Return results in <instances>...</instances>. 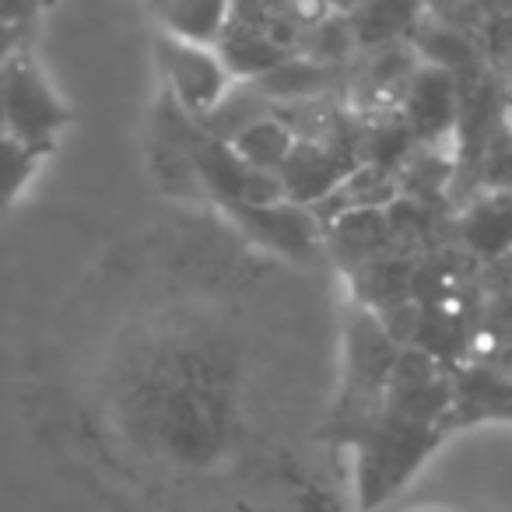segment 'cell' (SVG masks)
<instances>
[{"mask_svg": "<svg viewBox=\"0 0 512 512\" xmlns=\"http://www.w3.org/2000/svg\"><path fill=\"white\" fill-rule=\"evenodd\" d=\"M228 214L249 239L264 242L285 256H316L323 239V221L313 207L295 204V200H274V204H228Z\"/></svg>", "mask_w": 512, "mask_h": 512, "instance_id": "obj_6", "label": "cell"}, {"mask_svg": "<svg viewBox=\"0 0 512 512\" xmlns=\"http://www.w3.org/2000/svg\"><path fill=\"white\" fill-rule=\"evenodd\" d=\"M214 50H218V57L225 60L228 74H232L235 81L264 78V74H271L274 67H281L288 57H292V50H288L271 29L239 22V18L228 22V29L221 32Z\"/></svg>", "mask_w": 512, "mask_h": 512, "instance_id": "obj_7", "label": "cell"}, {"mask_svg": "<svg viewBox=\"0 0 512 512\" xmlns=\"http://www.w3.org/2000/svg\"><path fill=\"white\" fill-rule=\"evenodd\" d=\"M228 144H232L242 162H249L260 172L278 176L281 165L288 162V155H292V148H295V134L271 113V116H264V120L242 127Z\"/></svg>", "mask_w": 512, "mask_h": 512, "instance_id": "obj_11", "label": "cell"}, {"mask_svg": "<svg viewBox=\"0 0 512 512\" xmlns=\"http://www.w3.org/2000/svg\"><path fill=\"white\" fill-rule=\"evenodd\" d=\"M148 4H155V8H162V0H148Z\"/></svg>", "mask_w": 512, "mask_h": 512, "instance_id": "obj_16", "label": "cell"}, {"mask_svg": "<svg viewBox=\"0 0 512 512\" xmlns=\"http://www.w3.org/2000/svg\"><path fill=\"white\" fill-rule=\"evenodd\" d=\"M397 362L400 341L379 320L376 309L358 302L348 313V369L334 411V439L341 446H355V439L376 418Z\"/></svg>", "mask_w": 512, "mask_h": 512, "instance_id": "obj_2", "label": "cell"}, {"mask_svg": "<svg viewBox=\"0 0 512 512\" xmlns=\"http://www.w3.org/2000/svg\"><path fill=\"white\" fill-rule=\"evenodd\" d=\"M453 393L421 351H400L376 418L355 439L358 449V502L365 512L379 509L421 460L449 421Z\"/></svg>", "mask_w": 512, "mask_h": 512, "instance_id": "obj_1", "label": "cell"}, {"mask_svg": "<svg viewBox=\"0 0 512 512\" xmlns=\"http://www.w3.org/2000/svg\"><path fill=\"white\" fill-rule=\"evenodd\" d=\"M43 158L46 155H39L25 141H18L15 134H0V211H8L15 204L18 193L25 190V183L32 179V172L39 169Z\"/></svg>", "mask_w": 512, "mask_h": 512, "instance_id": "obj_13", "label": "cell"}, {"mask_svg": "<svg viewBox=\"0 0 512 512\" xmlns=\"http://www.w3.org/2000/svg\"><path fill=\"white\" fill-rule=\"evenodd\" d=\"M22 46V25H8L0 22V60L11 57V53Z\"/></svg>", "mask_w": 512, "mask_h": 512, "instance_id": "obj_14", "label": "cell"}, {"mask_svg": "<svg viewBox=\"0 0 512 512\" xmlns=\"http://www.w3.org/2000/svg\"><path fill=\"white\" fill-rule=\"evenodd\" d=\"M0 134H8V127H4V109H0Z\"/></svg>", "mask_w": 512, "mask_h": 512, "instance_id": "obj_15", "label": "cell"}, {"mask_svg": "<svg viewBox=\"0 0 512 512\" xmlns=\"http://www.w3.org/2000/svg\"><path fill=\"white\" fill-rule=\"evenodd\" d=\"M425 4L428 0H362V4L348 15L358 50H365V46L397 43L404 32L414 29V22H418Z\"/></svg>", "mask_w": 512, "mask_h": 512, "instance_id": "obj_10", "label": "cell"}, {"mask_svg": "<svg viewBox=\"0 0 512 512\" xmlns=\"http://www.w3.org/2000/svg\"><path fill=\"white\" fill-rule=\"evenodd\" d=\"M0 109L8 134L36 148L39 155H50L57 134L71 123V113L22 46L0 60Z\"/></svg>", "mask_w": 512, "mask_h": 512, "instance_id": "obj_3", "label": "cell"}, {"mask_svg": "<svg viewBox=\"0 0 512 512\" xmlns=\"http://www.w3.org/2000/svg\"><path fill=\"white\" fill-rule=\"evenodd\" d=\"M155 53L158 64H162L169 95L193 120H204L225 99L228 88L235 85V78L228 74L225 60L218 57L214 46L186 43V39H176L165 32V36H158Z\"/></svg>", "mask_w": 512, "mask_h": 512, "instance_id": "obj_4", "label": "cell"}, {"mask_svg": "<svg viewBox=\"0 0 512 512\" xmlns=\"http://www.w3.org/2000/svg\"><path fill=\"white\" fill-rule=\"evenodd\" d=\"M400 102H404V113L400 116L407 120L411 134L435 141L456 116L453 78L446 71H439V67H421V71H414L411 85H407Z\"/></svg>", "mask_w": 512, "mask_h": 512, "instance_id": "obj_8", "label": "cell"}, {"mask_svg": "<svg viewBox=\"0 0 512 512\" xmlns=\"http://www.w3.org/2000/svg\"><path fill=\"white\" fill-rule=\"evenodd\" d=\"M463 232L484 253H495L512 242V197H488L467 214Z\"/></svg>", "mask_w": 512, "mask_h": 512, "instance_id": "obj_12", "label": "cell"}, {"mask_svg": "<svg viewBox=\"0 0 512 512\" xmlns=\"http://www.w3.org/2000/svg\"><path fill=\"white\" fill-rule=\"evenodd\" d=\"M358 134L362 130H344V134L330 137V141H295L288 162L281 165L278 183L288 200L295 204L316 207L344 176L362 165L358 155Z\"/></svg>", "mask_w": 512, "mask_h": 512, "instance_id": "obj_5", "label": "cell"}, {"mask_svg": "<svg viewBox=\"0 0 512 512\" xmlns=\"http://www.w3.org/2000/svg\"><path fill=\"white\" fill-rule=\"evenodd\" d=\"M165 32L197 46H218L232 22V0H162L158 8Z\"/></svg>", "mask_w": 512, "mask_h": 512, "instance_id": "obj_9", "label": "cell"}]
</instances>
